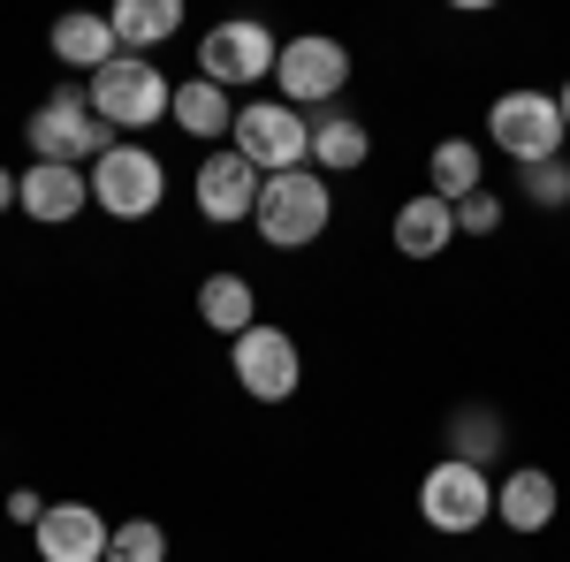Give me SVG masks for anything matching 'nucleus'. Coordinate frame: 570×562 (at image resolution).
<instances>
[{
	"mask_svg": "<svg viewBox=\"0 0 570 562\" xmlns=\"http://www.w3.org/2000/svg\"><path fill=\"white\" fill-rule=\"evenodd\" d=\"M327 220H335V190H327L320 168H289V175H266L259 183V214H252L259 244H274V252H305V244L327 236Z\"/></svg>",
	"mask_w": 570,
	"mask_h": 562,
	"instance_id": "nucleus-1",
	"label": "nucleus"
},
{
	"mask_svg": "<svg viewBox=\"0 0 570 562\" xmlns=\"http://www.w3.org/2000/svg\"><path fill=\"white\" fill-rule=\"evenodd\" d=\"M91 115L107 122L115 137H137L153 130V122H168V107H176V85L145 61V53H122V61H107L99 77H91Z\"/></svg>",
	"mask_w": 570,
	"mask_h": 562,
	"instance_id": "nucleus-2",
	"label": "nucleus"
},
{
	"mask_svg": "<svg viewBox=\"0 0 570 562\" xmlns=\"http://www.w3.org/2000/svg\"><path fill=\"white\" fill-rule=\"evenodd\" d=\"M23 130H31V152H39V160H53V168H85V160H107V152L122 145V137L91 115V91L85 85H61L39 115L23 122Z\"/></svg>",
	"mask_w": 570,
	"mask_h": 562,
	"instance_id": "nucleus-3",
	"label": "nucleus"
},
{
	"mask_svg": "<svg viewBox=\"0 0 570 562\" xmlns=\"http://www.w3.org/2000/svg\"><path fill=\"white\" fill-rule=\"evenodd\" d=\"M487 137L518 160V168H540V160H563V107H556V91H502L494 107H487Z\"/></svg>",
	"mask_w": 570,
	"mask_h": 562,
	"instance_id": "nucleus-4",
	"label": "nucleus"
},
{
	"mask_svg": "<svg viewBox=\"0 0 570 562\" xmlns=\"http://www.w3.org/2000/svg\"><path fill=\"white\" fill-rule=\"evenodd\" d=\"M160 198H168V168H160V152H153V145L122 137L107 160H91V206H99V214L153 220V214H160Z\"/></svg>",
	"mask_w": 570,
	"mask_h": 562,
	"instance_id": "nucleus-5",
	"label": "nucleus"
},
{
	"mask_svg": "<svg viewBox=\"0 0 570 562\" xmlns=\"http://www.w3.org/2000/svg\"><path fill=\"white\" fill-rule=\"evenodd\" d=\"M419 517L434 524V532H449V540L480 532L494 517V472L464 464V456H441L434 472L419 479Z\"/></svg>",
	"mask_w": 570,
	"mask_h": 562,
	"instance_id": "nucleus-6",
	"label": "nucleus"
},
{
	"mask_svg": "<svg viewBox=\"0 0 570 562\" xmlns=\"http://www.w3.org/2000/svg\"><path fill=\"white\" fill-rule=\"evenodd\" d=\"M343 85H351V46L343 39H320V31H305V39H282V61H274V91H282V107H335L343 99Z\"/></svg>",
	"mask_w": 570,
	"mask_h": 562,
	"instance_id": "nucleus-7",
	"label": "nucleus"
},
{
	"mask_svg": "<svg viewBox=\"0 0 570 562\" xmlns=\"http://www.w3.org/2000/svg\"><path fill=\"white\" fill-rule=\"evenodd\" d=\"M236 152L252 160L259 175H289L312 160V122L297 107H282V99H252V107H236Z\"/></svg>",
	"mask_w": 570,
	"mask_h": 562,
	"instance_id": "nucleus-8",
	"label": "nucleus"
},
{
	"mask_svg": "<svg viewBox=\"0 0 570 562\" xmlns=\"http://www.w3.org/2000/svg\"><path fill=\"white\" fill-rule=\"evenodd\" d=\"M228 365H236V388L252 395V403H289L297 381H305V357H297V343H289L274 319L244 327V335L228 343Z\"/></svg>",
	"mask_w": 570,
	"mask_h": 562,
	"instance_id": "nucleus-9",
	"label": "nucleus"
},
{
	"mask_svg": "<svg viewBox=\"0 0 570 562\" xmlns=\"http://www.w3.org/2000/svg\"><path fill=\"white\" fill-rule=\"evenodd\" d=\"M274 61H282V39L252 23V16H236V23H214L206 39H198V77L206 85H266L274 77Z\"/></svg>",
	"mask_w": 570,
	"mask_h": 562,
	"instance_id": "nucleus-10",
	"label": "nucleus"
},
{
	"mask_svg": "<svg viewBox=\"0 0 570 562\" xmlns=\"http://www.w3.org/2000/svg\"><path fill=\"white\" fill-rule=\"evenodd\" d=\"M259 183L266 175L228 145V152H206L198 160V175H190V198H198V214L214 220V228H236V220L259 214Z\"/></svg>",
	"mask_w": 570,
	"mask_h": 562,
	"instance_id": "nucleus-11",
	"label": "nucleus"
},
{
	"mask_svg": "<svg viewBox=\"0 0 570 562\" xmlns=\"http://www.w3.org/2000/svg\"><path fill=\"white\" fill-rule=\"evenodd\" d=\"M107 540H115V524L91 502H53L39 517V532H31L39 562H107Z\"/></svg>",
	"mask_w": 570,
	"mask_h": 562,
	"instance_id": "nucleus-12",
	"label": "nucleus"
},
{
	"mask_svg": "<svg viewBox=\"0 0 570 562\" xmlns=\"http://www.w3.org/2000/svg\"><path fill=\"white\" fill-rule=\"evenodd\" d=\"M85 198H91V175L85 168H53V160H31L23 168V214L39 220V228H61V220H77L85 214Z\"/></svg>",
	"mask_w": 570,
	"mask_h": 562,
	"instance_id": "nucleus-13",
	"label": "nucleus"
},
{
	"mask_svg": "<svg viewBox=\"0 0 570 562\" xmlns=\"http://www.w3.org/2000/svg\"><path fill=\"white\" fill-rule=\"evenodd\" d=\"M556 479L540 472V464H518L510 479H494V517L510 524V532H548L556 524Z\"/></svg>",
	"mask_w": 570,
	"mask_h": 562,
	"instance_id": "nucleus-14",
	"label": "nucleus"
},
{
	"mask_svg": "<svg viewBox=\"0 0 570 562\" xmlns=\"http://www.w3.org/2000/svg\"><path fill=\"white\" fill-rule=\"evenodd\" d=\"M449 244H456V206H449V198L419 190V198L395 206V252H403V259H441Z\"/></svg>",
	"mask_w": 570,
	"mask_h": 562,
	"instance_id": "nucleus-15",
	"label": "nucleus"
},
{
	"mask_svg": "<svg viewBox=\"0 0 570 562\" xmlns=\"http://www.w3.org/2000/svg\"><path fill=\"white\" fill-rule=\"evenodd\" d=\"M53 61L69 69V77H99L107 61H122V39H115V23L107 16H61L53 23Z\"/></svg>",
	"mask_w": 570,
	"mask_h": 562,
	"instance_id": "nucleus-16",
	"label": "nucleus"
},
{
	"mask_svg": "<svg viewBox=\"0 0 570 562\" xmlns=\"http://www.w3.org/2000/svg\"><path fill=\"white\" fill-rule=\"evenodd\" d=\"M373 160V137H365V122L357 115H343V107H327L320 122H312V168L320 175H351Z\"/></svg>",
	"mask_w": 570,
	"mask_h": 562,
	"instance_id": "nucleus-17",
	"label": "nucleus"
},
{
	"mask_svg": "<svg viewBox=\"0 0 570 562\" xmlns=\"http://www.w3.org/2000/svg\"><path fill=\"white\" fill-rule=\"evenodd\" d=\"M107 23H115L122 53H153L160 39H176V31H183V0H115Z\"/></svg>",
	"mask_w": 570,
	"mask_h": 562,
	"instance_id": "nucleus-18",
	"label": "nucleus"
},
{
	"mask_svg": "<svg viewBox=\"0 0 570 562\" xmlns=\"http://www.w3.org/2000/svg\"><path fill=\"white\" fill-rule=\"evenodd\" d=\"M198 319L214 327V335H244V327H259V297H252V282L244 274H206L198 282Z\"/></svg>",
	"mask_w": 570,
	"mask_h": 562,
	"instance_id": "nucleus-19",
	"label": "nucleus"
},
{
	"mask_svg": "<svg viewBox=\"0 0 570 562\" xmlns=\"http://www.w3.org/2000/svg\"><path fill=\"white\" fill-rule=\"evenodd\" d=\"M168 122L214 145V137L236 130V107H228V91H220V85H206V77H183V85H176V107H168Z\"/></svg>",
	"mask_w": 570,
	"mask_h": 562,
	"instance_id": "nucleus-20",
	"label": "nucleus"
},
{
	"mask_svg": "<svg viewBox=\"0 0 570 562\" xmlns=\"http://www.w3.org/2000/svg\"><path fill=\"white\" fill-rule=\"evenodd\" d=\"M502 441H510V426H502V411L494 403H456L449 411V456H464V464H494L502 456Z\"/></svg>",
	"mask_w": 570,
	"mask_h": 562,
	"instance_id": "nucleus-21",
	"label": "nucleus"
},
{
	"mask_svg": "<svg viewBox=\"0 0 570 562\" xmlns=\"http://www.w3.org/2000/svg\"><path fill=\"white\" fill-rule=\"evenodd\" d=\"M426 175H434V198L464 206V198L487 183V160H480V145H472V137H441L434 160H426Z\"/></svg>",
	"mask_w": 570,
	"mask_h": 562,
	"instance_id": "nucleus-22",
	"label": "nucleus"
},
{
	"mask_svg": "<svg viewBox=\"0 0 570 562\" xmlns=\"http://www.w3.org/2000/svg\"><path fill=\"white\" fill-rule=\"evenodd\" d=\"M107 562H168V532H160L153 517L115 524V540H107Z\"/></svg>",
	"mask_w": 570,
	"mask_h": 562,
	"instance_id": "nucleus-23",
	"label": "nucleus"
},
{
	"mask_svg": "<svg viewBox=\"0 0 570 562\" xmlns=\"http://www.w3.org/2000/svg\"><path fill=\"white\" fill-rule=\"evenodd\" d=\"M525 198H532V206H570V168H563V160L525 168Z\"/></svg>",
	"mask_w": 570,
	"mask_h": 562,
	"instance_id": "nucleus-24",
	"label": "nucleus"
},
{
	"mask_svg": "<svg viewBox=\"0 0 570 562\" xmlns=\"http://www.w3.org/2000/svg\"><path fill=\"white\" fill-rule=\"evenodd\" d=\"M502 228V198L494 190H472L464 206H456V236H494Z\"/></svg>",
	"mask_w": 570,
	"mask_h": 562,
	"instance_id": "nucleus-25",
	"label": "nucleus"
},
{
	"mask_svg": "<svg viewBox=\"0 0 570 562\" xmlns=\"http://www.w3.org/2000/svg\"><path fill=\"white\" fill-rule=\"evenodd\" d=\"M46 510H53V502H39L31 486H16V494H8V517H16V524H31V532H39V517H46Z\"/></svg>",
	"mask_w": 570,
	"mask_h": 562,
	"instance_id": "nucleus-26",
	"label": "nucleus"
},
{
	"mask_svg": "<svg viewBox=\"0 0 570 562\" xmlns=\"http://www.w3.org/2000/svg\"><path fill=\"white\" fill-rule=\"evenodd\" d=\"M16 198H23V175H8V168H0V214H8Z\"/></svg>",
	"mask_w": 570,
	"mask_h": 562,
	"instance_id": "nucleus-27",
	"label": "nucleus"
},
{
	"mask_svg": "<svg viewBox=\"0 0 570 562\" xmlns=\"http://www.w3.org/2000/svg\"><path fill=\"white\" fill-rule=\"evenodd\" d=\"M556 107H563V130H570V85H563V91H556Z\"/></svg>",
	"mask_w": 570,
	"mask_h": 562,
	"instance_id": "nucleus-28",
	"label": "nucleus"
}]
</instances>
